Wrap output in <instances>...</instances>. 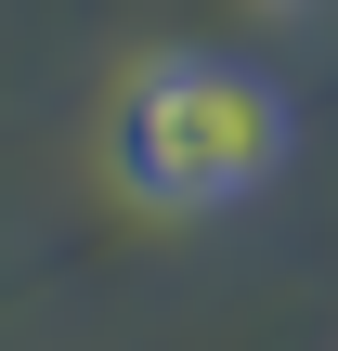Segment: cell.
Returning <instances> with one entry per match:
<instances>
[{"label":"cell","instance_id":"1","mask_svg":"<svg viewBox=\"0 0 338 351\" xmlns=\"http://www.w3.org/2000/svg\"><path fill=\"white\" fill-rule=\"evenodd\" d=\"M104 169L143 195V208H234L287 169V91L261 65H221V52H169L117 91L104 117Z\"/></svg>","mask_w":338,"mask_h":351}]
</instances>
